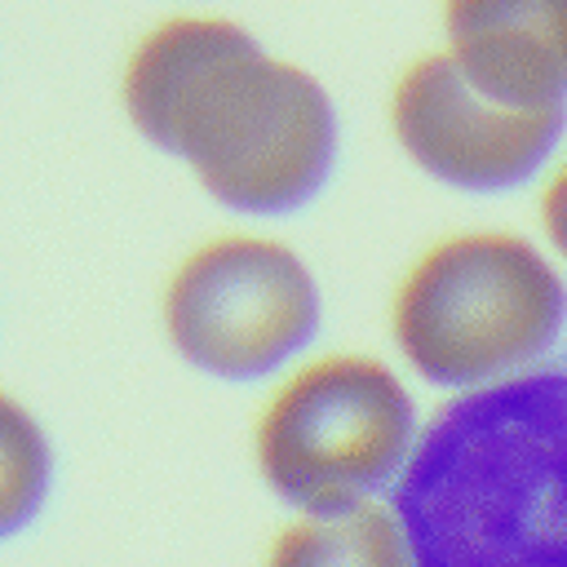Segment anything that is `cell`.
I'll return each instance as SVG.
<instances>
[{
    "mask_svg": "<svg viewBox=\"0 0 567 567\" xmlns=\"http://www.w3.org/2000/svg\"><path fill=\"white\" fill-rule=\"evenodd\" d=\"M315 279L275 239H213L177 266L164 292V328L177 354L226 381L275 372L315 337Z\"/></svg>",
    "mask_w": 567,
    "mask_h": 567,
    "instance_id": "obj_5",
    "label": "cell"
},
{
    "mask_svg": "<svg viewBox=\"0 0 567 567\" xmlns=\"http://www.w3.org/2000/svg\"><path fill=\"white\" fill-rule=\"evenodd\" d=\"M390 128L403 155L443 186L492 195L549 168L567 111H532L483 93L447 49L403 66L390 93Z\"/></svg>",
    "mask_w": 567,
    "mask_h": 567,
    "instance_id": "obj_6",
    "label": "cell"
},
{
    "mask_svg": "<svg viewBox=\"0 0 567 567\" xmlns=\"http://www.w3.org/2000/svg\"><path fill=\"white\" fill-rule=\"evenodd\" d=\"M49 487V443L35 416L0 394V536L31 523Z\"/></svg>",
    "mask_w": 567,
    "mask_h": 567,
    "instance_id": "obj_9",
    "label": "cell"
},
{
    "mask_svg": "<svg viewBox=\"0 0 567 567\" xmlns=\"http://www.w3.org/2000/svg\"><path fill=\"white\" fill-rule=\"evenodd\" d=\"M390 505L416 567H567V341L509 381L452 394Z\"/></svg>",
    "mask_w": 567,
    "mask_h": 567,
    "instance_id": "obj_2",
    "label": "cell"
},
{
    "mask_svg": "<svg viewBox=\"0 0 567 567\" xmlns=\"http://www.w3.org/2000/svg\"><path fill=\"white\" fill-rule=\"evenodd\" d=\"M540 230H545L549 252L567 270V155L545 177V190H540Z\"/></svg>",
    "mask_w": 567,
    "mask_h": 567,
    "instance_id": "obj_10",
    "label": "cell"
},
{
    "mask_svg": "<svg viewBox=\"0 0 567 567\" xmlns=\"http://www.w3.org/2000/svg\"><path fill=\"white\" fill-rule=\"evenodd\" d=\"M128 120L239 213L301 208L337 155L319 80L266 53L239 22L168 18L124 66Z\"/></svg>",
    "mask_w": 567,
    "mask_h": 567,
    "instance_id": "obj_1",
    "label": "cell"
},
{
    "mask_svg": "<svg viewBox=\"0 0 567 567\" xmlns=\"http://www.w3.org/2000/svg\"><path fill=\"white\" fill-rule=\"evenodd\" d=\"M390 332L430 385L465 394L509 381L567 341L563 261L514 230L447 235L399 279Z\"/></svg>",
    "mask_w": 567,
    "mask_h": 567,
    "instance_id": "obj_3",
    "label": "cell"
},
{
    "mask_svg": "<svg viewBox=\"0 0 567 567\" xmlns=\"http://www.w3.org/2000/svg\"><path fill=\"white\" fill-rule=\"evenodd\" d=\"M266 567H416L394 505L363 501L332 514H306L284 527Z\"/></svg>",
    "mask_w": 567,
    "mask_h": 567,
    "instance_id": "obj_8",
    "label": "cell"
},
{
    "mask_svg": "<svg viewBox=\"0 0 567 567\" xmlns=\"http://www.w3.org/2000/svg\"><path fill=\"white\" fill-rule=\"evenodd\" d=\"M416 439V403L381 359L328 354L266 403L257 465L301 514H332L394 492Z\"/></svg>",
    "mask_w": 567,
    "mask_h": 567,
    "instance_id": "obj_4",
    "label": "cell"
},
{
    "mask_svg": "<svg viewBox=\"0 0 567 567\" xmlns=\"http://www.w3.org/2000/svg\"><path fill=\"white\" fill-rule=\"evenodd\" d=\"M443 49L483 93L567 111V0H443Z\"/></svg>",
    "mask_w": 567,
    "mask_h": 567,
    "instance_id": "obj_7",
    "label": "cell"
}]
</instances>
